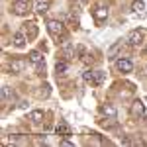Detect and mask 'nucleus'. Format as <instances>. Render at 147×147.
<instances>
[{
	"mask_svg": "<svg viewBox=\"0 0 147 147\" xmlns=\"http://www.w3.org/2000/svg\"><path fill=\"white\" fill-rule=\"evenodd\" d=\"M41 143H45V136H43V137H37V139H35V145H41Z\"/></svg>",
	"mask_w": 147,
	"mask_h": 147,
	"instance_id": "nucleus-20",
	"label": "nucleus"
},
{
	"mask_svg": "<svg viewBox=\"0 0 147 147\" xmlns=\"http://www.w3.org/2000/svg\"><path fill=\"white\" fill-rule=\"evenodd\" d=\"M122 47H124V43H122V41H118L116 45H112V47H110V51H108V57H110V59H114V57L118 55V51H122Z\"/></svg>",
	"mask_w": 147,
	"mask_h": 147,
	"instance_id": "nucleus-15",
	"label": "nucleus"
},
{
	"mask_svg": "<svg viewBox=\"0 0 147 147\" xmlns=\"http://www.w3.org/2000/svg\"><path fill=\"white\" fill-rule=\"evenodd\" d=\"M106 18H108V8H106V6H98V8L94 10V22L102 24Z\"/></svg>",
	"mask_w": 147,
	"mask_h": 147,
	"instance_id": "nucleus-8",
	"label": "nucleus"
},
{
	"mask_svg": "<svg viewBox=\"0 0 147 147\" xmlns=\"http://www.w3.org/2000/svg\"><path fill=\"white\" fill-rule=\"evenodd\" d=\"M100 112L104 114L106 118H110V120H116V116H118V110H116V106H112V104H102Z\"/></svg>",
	"mask_w": 147,
	"mask_h": 147,
	"instance_id": "nucleus-6",
	"label": "nucleus"
},
{
	"mask_svg": "<svg viewBox=\"0 0 147 147\" xmlns=\"http://www.w3.org/2000/svg\"><path fill=\"white\" fill-rule=\"evenodd\" d=\"M145 114V106L141 100H134L131 102V116H143Z\"/></svg>",
	"mask_w": 147,
	"mask_h": 147,
	"instance_id": "nucleus-10",
	"label": "nucleus"
},
{
	"mask_svg": "<svg viewBox=\"0 0 147 147\" xmlns=\"http://www.w3.org/2000/svg\"><path fill=\"white\" fill-rule=\"evenodd\" d=\"M145 53H147V47H145Z\"/></svg>",
	"mask_w": 147,
	"mask_h": 147,
	"instance_id": "nucleus-21",
	"label": "nucleus"
},
{
	"mask_svg": "<svg viewBox=\"0 0 147 147\" xmlns=\"http://www.w3.org/2000/svg\"><path fill=\"white\" fill-rule=\"evenodd\" d=\"M8 96H10V88H8V86H2V98L6 100Z\"/></svg>",
	"mask_w": 147,
	"mask_h": 147,
	"instance_id": "nucleus-19",
	"label": "nucleus"
},
{
	"mask_svg": "<svg viewBox=\"0 0 147 147\" xmlns=\"http://www.w3.org/2000/svg\"><path fill=\"white\" fill-rule=\"evenodd\" d=\"M30 61H32L34 65H41V63H43V55H41L39 51H30Z\"/></svg>",
	"mask_w": 147,
	"mask_h": 147,
	"instance_id": "nucleus-14",
	"label": "nucleus"
},
{
	"mask_svg": "<svg viewBox=\"0 0 147 147\" xmlns=\"http://www.w3.org/2000/svg\"><path fill=\"white\" fill-rule=\"evenodd\" d=\"M82 79L86 80L88 84H92V86H98V84H102V82H104L106 75H104L102 71H86V73L82 75Z\"/></svg>",
	"mask_w": 147,
	"mask_h": 147,
	"instance_id": "nucleus-1",
	"label": "nucleus"
},
{
	"mask_svg": "<svg viewBox=\"0 0 147 147\" xmlns=\"http://www.w3.org/2000/svg\"><path fill=\"white\" fill-rule=\"evenodd\" d=\"M35 10L39 12V14H45V12L49 10V2H41V0L35 2Z\"/></svg>",
	"mask_w": 147,
	"mask_h": 147,
	"instance_id": "nucleus-16",
	"label": "nucleus"
},
{
	"mask_svg": "<svg viewBox=\"0 0 147 147\" xmlns=\"http://www.w3.org/2000/svg\"><path fill=\"white\" fill-rule=\"evenodd\" d=\"M67 61H57V65H55V71H57V75H61V73H65L67 71Z\"/></svg>",
	"mask_w": 147,
	"mask_h": 147,
	"instance_id": "nucleus-17",
	"label": "nucleus"
},
{
	"mask_svg": "<svg viewBox=\"0 0 147 147\" xmlns=\"http://www.w3.org/2000/svg\"><path fill=\"white\" fill-rule=\"evenodd\" d=\"M12 10H14L16 16H26V14H28V2H26V0L14 2V4H12Z\"/></svg>",
	"mask_w": 147,
	"mask_h": 147,
	"instance_id": "nucleus-4",
	"label": "nucleus"
},
{
	"mask_svg": "<svg viewBox=\"0 0 147 147\" xmlns=\"http://www.w3.org/2000/svg\"><path fill=\"white\" fill-rule=\"evenodd\" d=\"M24 32L28 35V39H35V37H37V26H35V22L24 24Z\"/></svg>",
	"mask_w": 147,
	"mask_h": 147,
	"instance_id": "nucleus-9",
	"label": "nucleus"
},
{
	"mask_svg": "<svg viewBox=\"0 0 147 147\" xmlns=\"http://www.w3.org/2000/svg\"><path fill=\"white\" fill-rule=\"evenodd\" d=\"M145 35H147L145 30H134V32H129V35H127V43L131 47H139L143 43V37Z\"/></svg>",
	"mask_w": 147,
	"mask_h": 147,
	"instance_id": "nucleus-2",
	"label": "nucleus"
},
{
	"mask_svg": "<svg viewBox=\"0 0 147 147\" xmlns=\"http://www.w3.org/2000/svg\"><path fill=\"white\" fill-rule=\"evenodd\" d=\"M12 41H14V45L18 47V49H22L26 45V41H28V35H26V32H16L14 37H12Z\"/></svg>",
	"mask_w": 147,
	"mask_h": 147,
	"instance_id": "nucleus-7",
	"label": "nucleus"
},
{
	"mask_svg": "<svg viewBox=\"0 0 147 147\" xmlns=\"http://www.w3.org/2000/svg\"><path fill=\"white\" fill-rule=\"evenodd\" d=\"M47 32L57 39V37H61V35L65 34V26L59 22V20H49L47 22Z\"/></svg>",
	"mask_w": 147,
	"mask_h": 147,
	"instance_id": "nucleus-3",
	"label": "nucleus"
},
{
	"mask_svg": "<svg viewBox=\"0 0 147 147\" xmlns=\"http://www.w3.org/2000/svg\"><path fill=\"white\" fill-rule=\"evenodd\" d=\"M22 71H24V61H22V59H12V63H10V73L18 75V73H22Z\"/></svg>",
	"mask_w": 147,
	"mask_h": 147,
	"instance_id": "nucleus-12",
	"label": "nucleus"
},
{
	"mask_svg": "<svg viewBox=\"0 0 147 147\" xmlns=\"http://www.w3.org/2000/svg\"><path fill=\"white\" fill-rule=\"evenodd\" d=\"M143 8H145V2H143V0H136V2L131 4V10L134 12H141Z\"/></svg>",
	"mask_w": 147,
	"mask_h": 147,
	"instance_id": "nucleus-18",
	"label": "nucleus"
},
{
	"mask_svg": "<svg viewBox=\"0 0 147 147\" xmlns=\"http://www.w3.org/2000/svg\"><path fill=\"white\" fill-rule=\"evenodd\" d=\"M55 131H57V136H61V137L71 136V127H69V124H65V122H59L57 127H55Z\"/></svg>",
	"mask_w": 147,
	"mask_h": 147,
	"instance_id": "nucleus-11",
	"label": "nucleus"
},
{
	"mask_svg": "<svg viewBox=\"0 0 147 147\" xmlns=\"http://www.w3.org/2000/svg\"><path fill=\"white\" fill-rule=\"evenodd\" d=\"M116 67H118L120 73H131L134 63H131L129 59H118V61H116Z\"/></svg>",
	"mask_w": 147,
	"mask_h": 147,
	"instance_id": "nucleus-5",
	"label": "nucleus"
},
{
	"mask_svg": "<svg viewBox=\"0 0 147 147\" xmlns=\"http://www.w3.org/2000/svg\"><path fill=\"white\" fill-rule=\"evenodd\" d=\"M43 110H34V112L30 114V120L34 122V124H39V122H43Z\"/></svg>",
	"mask_w": 147,
	"mask_h": 147,
	"instance_id": "nucleus-13",
	"label": "nucleus"
}]
</instances>
